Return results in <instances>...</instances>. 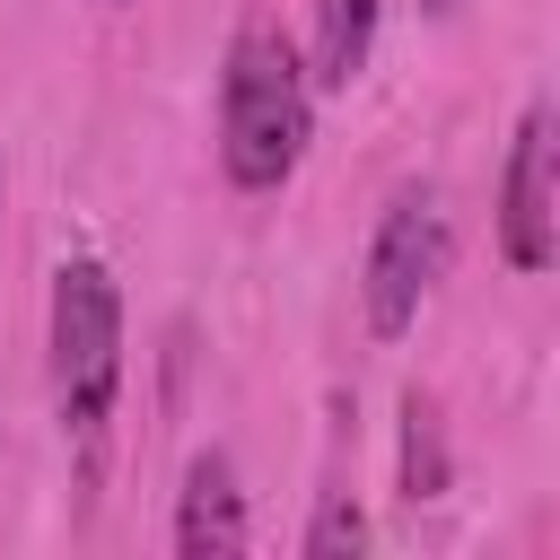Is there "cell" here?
Here are the masks:
<instances>
[{"label": "cell", "mask_w": 560, "mask_h": 560, "mask_svg": "<svg viewBox=\"0 0 560 560\" xmlns=\"http://www.w3.org/2000/svg\"><path fill=\"white\" fill-rule=\"evenodd\" d=\"M306 131H315V88H306L289 26L262 9L236 18L228 61H219V166H228V184L280 192L306 158Z\"/></svg>", "instance_id": "1"}, {"label": "cell", "mask_w": 560, "mask_h": 560, "mask_svg": "<svg viewBox=\"0 0 560 560\" xmlns=\"http://www.w3.org/2000/svg\"><path fill=\"white\" fill-rule=\"evenodd\" d=\"M52 411L79 446V464L96 472V446H105V420H114V394H122V298L105 280V262H61L52 271Z\"/></svg>", "instance_id": "2"}, {"label": "cell", "mask_w": 560, "mask_h": 560, "mask_svg": "<svg viewBox=\"0 0 560 560\" xmlns=\"http://www.w3.org/2000/svg\"><path fill=\"white\" fill-rule=\"evenodd\" d=\"M446 254H455L446 192L438 184H402L376 210V236H368V262H359V306H368V332L376 341H402L420 324L429 289L446 280Z\"/></svg>", "instance_id": "3"}, {"label": "cell", "mask_w": 560, "mask_h": 560, "mask_svg": "<svg viewBox=\"0 0 560 560\" xmlns=\"http://www.w3.org/2000/svg\"><path fill=\"white\" fill-rule=\"evenodd\" d=\"M499 254L508 271H551V114L525 105L499 175Z\"/></svg>", "instance_id": "4"}, {"label": "cell", "mask_w": 560, "mask_h": 560, "mask_svg": "<svg viewBox=\"0 0 560 560\" xmlns=\"http://www.w3.org/2000/svg\"><path fill=\"white\" fill-rule=\"evenodd\" d=\"M175 551H184V560H228V551H245V490H236L228 446H201V455L184 464V490H175Z\"/></svg>", "instance_id": "5"}, {"label": "cell", "mask_w": 560, "mask_h": 560, "mask_svg": "<svg viewBox=\"0 0 560 560\" xmlns=\"http://www.w3.org/2000/svg\"><path fill=\"white\" fill-rule=\"evenodd\" d=\"M376 18L385 0H315V61H306V88H350L376 52Z\"/></svg>", "instance_id": "6"}, {"label": "cell", "mask_w": 560, "mask_h": 560, "mask_svg": "<svg viewBox=\"0 0 560 560\" xmlns=\"http://www.w3.org/2000/svg\"><path fill=\"white\" fill-rule=\"evenodd\" d=\"M446 490V438H438V402L411 385L402 394V499H438Z\"/></svg>", "instance_id": "7"}, {"label": "cell", "mask_w": 560, "mask_h": 560, "mask_svg": "<svg viewBox=\"0 0 560 560\" xmlns=\"http://www.w3.org/2000/svg\"><path fill=\"white\" fill-rule=\"evenodd\" d=\"M359 542H368L359 499H350V490H324V499H315V525H306V560H350Z\"/></svg>", "instance_id": "8"}, {"label": "cell", "mask_w": 560, "mask_h": 560, "mask_svg": "<svg viewBox=\"0 0 560 560\" xmlns=\"http://www.w3.org/2000/svg\"><path fill=\"white\" fill-rule=\"evenodd\" d=\"M420 9H429V18H446V9H455V0H420Z\"/></svg>", "instance_id": "9"}]
</instances>
